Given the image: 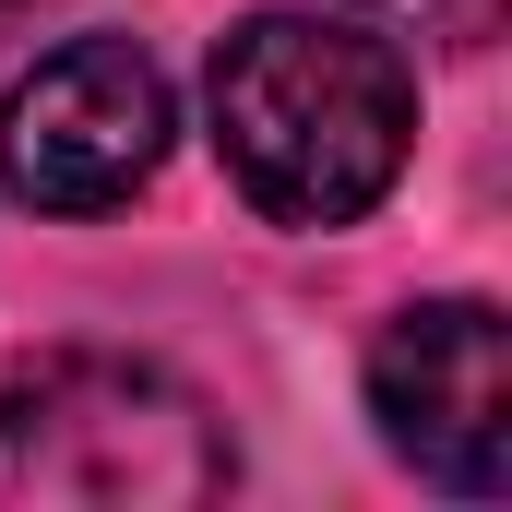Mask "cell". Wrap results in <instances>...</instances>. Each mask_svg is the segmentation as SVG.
Wrapping results in <instances>:
<instances>
[{
	"label": "cell",
	"mask_w": 512,
	"mask_h": 512,
	"mask_svg": "<svg viewBox=\"0 0 512 512\" xmlns=\"http://www.w3.org/2000/svg\"><path fill=\"white\" fill-rule=\"evenodd\" d=\"M167 131H179L167 72L131 36L48 48L0 108V191L36 203V215H108L167 167Z\"/></svg>",
	"instance_id": "cell-3"
},
{
	"label": "cell",
	"mask_w": 512,
	"mask_h": 512,
	"mask_svg": "<svg viewBox=\"0 0 512 512\" xmlns=\"http://www.w3.org/2000/svg\"><path fill=\"white\" fill-rule=\"evenodd\" d=\"M370 417L382 441L453 501L512 489V346L489 298H417L370 346Z\"/></svg>",
	"instance_id": "cell-4"
},
{
	"label": "cell",
	"mask_w": 512,
	"mask_h": 512,
	"mask_svg": "<svg viewBox=\"0 0 512 512\" xmlns=\"http://www.w3.org/2000/svg\"><path fill=\"white\" fill-rule=\"evenodd\" d=\"M227 489V429L155 358H36L0 382V512H191Z\"/></svg>",
	"instance_id": "cell-2"
},
{
	"label": "cell",
	"mask_w": 512,
	"mask_h": 512,
	"mask_svg": "<svg viewBox=\"0 0 512 512\" xmlns=\"http://www.w3.org/2000/svg\"><path fill=\"white\" fill-rule=\"evenodd\" d=\"M358 12H382V24H417V36H453V48H477V36L501 24V0H358Z\"/></svg>",
	"instance_id": "cell-5"
},
{
	"label": "cell",
	"mask_w": 512,
	"mask_h": 512,
	"mask_svg": "<svg viewBox=\"0 0 512 512\" xmlns=\"http://www.w3.org/2000/svg\"><path fill=\"white\" fill-rule=\"evenodd\" d=\"M417 143L393 36L346 12H251L215 48V155L274 227H358Z\"/></svg>",
	"instance_id": "cell-1"
}]
</instances>
